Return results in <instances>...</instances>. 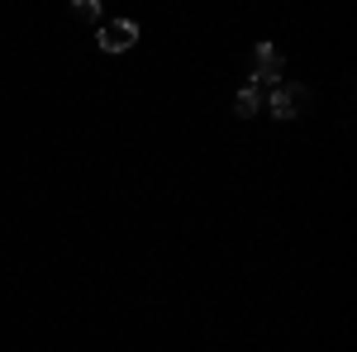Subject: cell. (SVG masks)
Returning <instances> with one entry per match:
<instances>
[{"instance_id": "cell-3", "label": "cell", "mask_w": 357, "mask_h": 352, "mask_svg": "<svg viewBox=\"0 0 357 352\" xmlns=\"http://www.w3.org/2000/svg\"><path fill=\"white\" fill-rule=\"evenodd\" d=\"M134 43H138L134 20H110V24H100V53H129Z\"/></svg>"}, {"instance_id": "cell-1", "label": "cell", "mask_w": 357, "mask_h": 352, "mask_svg": "<svg viewBox=\"0 0 357 352\" xmlns=\"http://www.w3.org/2000/svg\"><path fill=\"white\" fill-rule=\"evenodd\" d=\"M310 109V86L301 82H276L272 86V114L276 119H301Z\"/></svg>"}, {"instance_id": "cell-4", "label": "cell", "mask_w": 357, "mask_h": 352, "mask_svg": "<svg viewBox=\"0 0 357 352\" xmlns=\"http://www.w3.org/2000/svg\"><path fill=\"white\" fill-rule=\"evenodd\" d=\"M234 109H238L243 119H252V114L262 109V91H257V86H243V91L234 95Z\"/></svg>"}, {"instance_id": "cell-5", "label": "cell", "mask_w": 357, "mask_h": 352, "mask_svg": "<svg viewBox=\"0 0 357 352\" xmlns=\"http://www.w3.org/2000/svg\"><path fill=\"white\" fill-rule=\"evenodd\" d=\"M77 15H82V20H100V5H96V0H82Z\"/></svg>"}, {"instance_id": "cell-2", "label": "cell", "mask_w": 357, "mask_h": 352, "mask_svg": "<svg viewBox=\"0 0 357 352\" xmlns=\"http://www.w3.org/2000/svg\"><path fill=\"white\" fill-rule=\"evenodd\" d=\"M281 72H286V57L276 53L272 43H257V48H252V82L248 86H276Z\"/></svg>"}]
</instances>
